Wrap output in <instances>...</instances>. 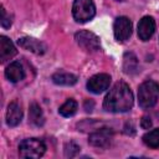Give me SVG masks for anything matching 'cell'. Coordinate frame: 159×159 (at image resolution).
Returning <instances> with one entry per match:
<instances>
[{"label": "cell", "instance_id": "6da1fadb", "mask_svg": "<svg viewBox=\"0 0 159 159\" xmlns=\"http://www.w3.org/2000/svg\"><path fill=\"white\" fill-rule=\"evenodd\" d=\"M134 97L125 82H117L107 93L103 101V108L112 113L128 112L133 107Z\"/></svg>", "mask_w": 159, "mask_h": 159}, {"label": "cell", "instance_id": "7a4b0ae2", "mask_svg": "<svg viewBox=\"0 0 159 159\" xmlns=\"http://www.w3.org/2000/svg\"><path fill=\"white\" fill-rule=\"evenodd\" d=\"M159 98V84L154 81H145L139 86L138 89V103L143 109L154 107Z\"/></svg>", "mask_w": 159, "mask_h": 159}, {"label": "cell", "instance_id": "3957f363", "mask_svg": "<svg viewBox=\"0 0 159 159\" xmlns=\"http://www.w3.org/2000/svg\"><path fill=\"white\" fill-rule=\"evenodd\" d=\"M46 150V145L41 139L37 138H29L24 139L19 144V154L22 158L37 159L43 155Z\"/></svg>", "mask_w": 159, "mask_h": 159}, {"label": "cell", "instance_id": "277c9868", "mask_svg": "<svg viewBox=\"0 0 159 159\" xmlns=\"http://www.w3.org/2000/svg\"><path fill=\"white\" fill-rule=\"evenodd\" d=\"M72 15L77 22H87L96 15L93 0H75L72 5Z\"/></svg>", "mask_w": 159, "mask_h": 159}, {"label": "cell", "instance_id": "5b68a950", "mask_svg": "<svg viewBox=\"0 0 159 159\" xmlns=\"http://www.w3.org/2000/svg\"><path fill=\"white\" fill-rule=\"evenodd\" d=\"M75 39H76V42L78 43V46H81L87 52H96V51L101 50L99 39L91 31L81 30V31L76 32Z\"/></svg>", "mask_w": 159, "mask_h": 159}, {"label": "cell", "instance_id": "8992f818", "mask_svg": "<svg viewBox=\"0 0 159 159\" xmlns=\"http://www.w3.org/2000/svg\"><path fill=\"white\" fill-rule=\"evenodd\" d=\"M112 138H113V130L111 128L104 127L91 133L88 138V143L97 148H107L111 144Z\"/></svg>", "mask_w": 159, "mask_h": 159}, {"label": "cell", "instance_id": "52a82bcc", "mask_svg": "<svg viewBox=\"0 0 159 159\" xmlns=\"http://www.w3.org/2000/svg\"><path fill=\"white\" fill-rule=\"evenodd\" d=\"M113 32L116 40L123 42L132 35V21L125 16H119L116 19L113 25Z\"/></svg>", "mask_w": 159, "mask_h": 159}, {"label": "cell", "instance_id": "ba28073f", "mask_svg": "<svg viewBox=\"0 0 159 159\" xmlns=\"http://www.w3.org/2000/svg\"><path fill=\"white\" fill-rule=\"evenodd\" d=\"M111 84V76L107 73H98L87 81V89L94 94H99L108 89Z\"/></svg>", "mask_w": 159, "mask_h": 159}, {"label": "cell", "instance_id": "9c48e42d", "mask_svg": "<svg viewBox=\"0 0 159 159\" xmlns=\"http://www.w3.org/2000/svg\"><path fill=\"white\" fill-rule=\"evenodd\" d=\"M155 32V21L152 16H144L138 22V37L142 41H148Z\"/></svg>", "mask_w": 159, "mask_h": 159}, {"label": "cell", "instance_id": "30bf717a", "mask_svg": "<svg viewBox=\"0 0 159 159\" xmlns=\"http://www.w3.org/2000/svg\"><path fill=\"white\" fill-rule=\"evenodd\" d=\"M17 43L20 47H22L27 51H31L36 55H43L47 50V46L42 41L32 39V37H21L17 40Z\"/></svg>", "mask_w": 159, "mask_h": 159}, {"label": "cell", "instance_id": "8fae6325", "mask_svg": "<svg viewBox=\"0 0 159 159\" xmlns=\"http://www.w3.org/2000/svg\"><path fill=\"white\" fill-rule=\"evenodd\" d=\"M22 119V109L17 102H11L6 111V123L9 127H16Z\"/></svg>", "mask_w": 159, "mask_h": 159}, {"label": "cell", "instance_id": "7c38bea8", "mask_svg": "<svg viewBox=\"0 0 159 159\" xmlns=\"http://www.w3.org/2000/svg\"><path fill=\"white\" fill-rule=\"evenodd\" d=\"M17 53V50L12 41L7 39L6 36H0V60L1 62H6L7 60H11Z\"/></svg>", "mask_w": 159, "mask_h": 159}, {"label": "cell", "instance_id": "4fadbf2b", "mask_svg": "<svg viewBox=\"0 0 159 159\" xmlns=\"http://www.w3.org/2000/svg\"><path fill=\"white\" fill-rule=\"evenodd\" d=\"M5 76H6V78H7L10 82L16 83V82H20L21 80H24V77H25V71H24V68H22V66H21L20 62L14 61V62H11V63L6 67V70H5Z\"/></svg>", "mask_w": 159, "mask_h": 159}, {"label": "cell", "instance_id": "5bb4252c", "mask_svg": "<svg viewBox=\"0 0 159 159\" xmlns=\"http://www.w3.org/2000/svg\"><path fill=\"white\" fill-rule=\"evenodd\" d=\"M77 76L68 72H57L52 75V82L58 86H73L77 83Z\"/></svg>", "mask_w": 159, "mask_h": 159}, {"label": "cell", "instance_id": "9a60e30c", "mask_svg": "<svg viewBox=\"0 0 159 159\" xmlns=\"http://www.w3.org/2000/svg\"><path fill=\"white\" fill-rule=\"evenodd\" d=\"M29 119L36 127H41L45 123L43 112H42L41 107L37 103H32L30 106V109H29Z\"/></svg>", "mask_w": 159, "mask_h": 159}, {"label": "cell", "instance_id": "2e32d148", "mask_svg": "<svg viewBox=\"0 0 159 159\" xmlns=\"http://www.w3.org/2000/svg\"><path fill=\"white\" fill-rule=\"evenodd\" d=\"M123 68H124V72L128 75H133L138 71V60L132 52H127L124 55Z\"/></svg>", "mask_w": 159, "mask_h": 159}, {"label": "cell", "instance_id": "e0dca14e", "mask_svg": "<svg viewBox=\"0 0 159 159\" xmlns=\"http://www.w3.org/2000/svg\"><path fill=\"white\" fill-rule=\"evenodd\" d=\"M143 142L147 147H149L152 149H158L159 148V128L147 132L143 135Z\"/></svg>", "mask_w": 159, "mask_h": 159}, {"label": "cell", "instance_id": "ac0fdd59", "mask_svg": "<svg viewBox=\"0 0 159 159\" xmlns=\"http://www.w3.org/2000/svg\"><path fill=\"white\" fill-rule=\"evenodd\" d=\"M77 108H78L77 102H76L75 99L70 98V99H67V101L58 108V113H60L62 117L68 118V117L75 116V113L77 112Z\"/></svg>", "mask_w": 159, "mask_h": 159}, {"label": "cell", "instance_id": "d6986e66", "mask_svg": "<svg viewBox=\"0 0 159 159\" xmlns=\"http://www.w3.org/2000/svg\"><path fill=\"white\" fill-rule=\"evenodd\" d=\"M78 152H80V147L73 142L67 143L66 147H65V155L66 157H70V158L76 157L78 154Z\"/></svg>", "mask_w": 159, "mask_h": 159}, {"label": "cell", "instance_id": "ffe728a7", "mask_svg": "<svg viewBox=\"0 0 159 159\" xmlns=\"http://www.w3.org/2000/svg\"><path fill=\"white\" fill-rule=\"evenodd\" d=\"M1 26L4 29H9L11 26V19H10V16H7L4 6L1 7Z\"/></svg>", "mask_w": 159, "mask_h": 159}, {"label": "cell", "instance_id": "44dd1931", "mask_svg": "<svg viewBox=\"0 0 159 159\" xmlns=\"http://www.w3.org/2000/svg\"><path fill=\"white\" fill-rule=\"evenodd\" d=\"M140 127L143 128V129H149L150 127H152V120H150V118L149 117H143L142 119H140Z\"/></svg>", "mask_w": 159, "mask_h": 159}, {"label": "cell", "instance_id": "7402d4cb", "mask_svg": "<svg viewBox=\"0 0 159 159\" xmlns=\"http://www.w3.org/2000/svg\"><path fill=\"white\" fill-rule=\"evenodd\" d=\"M118 1H122V0H118Z\"/></svg>", "mask_w": 159, "mask_h": 159}]
</instances>
